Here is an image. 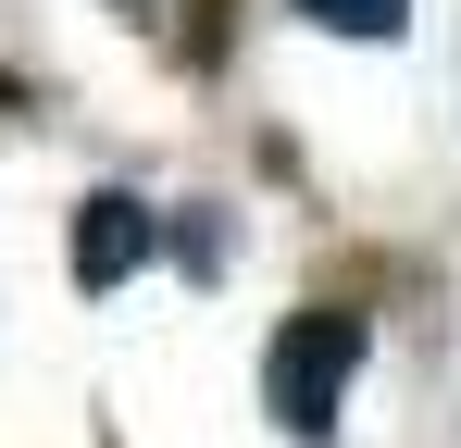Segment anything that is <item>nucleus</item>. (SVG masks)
Masks as SVG:
<instances>
[{
  "label": "nucleus",
  "instance_id": "obj_4",
  "mask_svg": "<svg viewBox=\"0 0 461 448\" xmlns=\"http://www.w3.org/2000/svg\"><path fill=\"white\" fill-rule=\"evenodd\" d=\"M312 25H337V38H399L411 25V0H300Z\"/></svg>",
  "mask_w": 461,
  "mask_h": 448
},
{
  "label": "nucleus",
  "instance_id": "obj_1",
  "mask_svg": "<svg viewBox=\"0 0 461 448\" xmlns=\"http://www.w3.org/2000/svg\"><path fill=\"white\" fill-rule=\"evenodd\" d=\"M362 349H375V324H362L349 299H324V311H287V324H275V349H262V399H275V424H287L300 448L337 436V399H349Z\"/></svg>",
  "mask_w": 461,
  "mask_h": 448
},
{
  "label": "nucleus",
  "instance_id": "obj_2",
  "mask_svg": "<svg viewBox=\"0 0 461 448\" xmlns=\"http://www.w3.org/2000/svg\"><path fill=\"white\" fill-rule=\"evenodd\" d=\"M138 262H150V200H125V187H100V200L76 212V274H87V287H125Z\"/></svg>",
  "mask_w": 461,
  "mask_h": 448
},
{
  "label": "nucleus",
  "instance_id": "obj_3",
  "mask_svg": "<svg viewBox=\"0 0 461 448\" xmlns=\"http://www.w3.org/2000/svg\"><path fill=\"white\" fill-rule=\"evenodd\" d=\"M125 13L150 25L162 50H187V63H212V50H225V25H212V0H125Z\"/></svg>",
  "mask_w": 461,
  "mask_h": 448
}]
</instances>
